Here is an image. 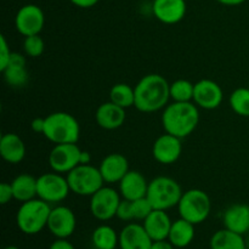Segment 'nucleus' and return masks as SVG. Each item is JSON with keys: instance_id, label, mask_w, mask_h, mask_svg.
I'll list each match as a JSON object with an SVG mask.
<instances>
[{"instance_id": "9b49d317", "label": "nucleus", "mask_w": 249, "mask_h": 249, "mask_svg": "<svg viewBox=\"0 0 249 249\" xmlns=\"http://www.w3.org/2000/svg\"><path fill=\"white\" fill-rule=\"evenodd\" d=\"M45 24L44 12L38 5L27 4L17 11L15 17L16 31L23 36L40 34Z\"/></svg>"}, {"instance_id": "393cba45", "label": "nucleus", "mask_w": 249, "mask_h": 249, "mask_svg": "<svg viewBox=\"0 0 249 249\" xmlns=\"http://www.w3.org/2000/svg\"><path fill=\"white\" fill-rule=\"evenodd\" d=\"M195 225L185 219L180 218L172 224L168 240L175 248H185L194 241Z\"/></svg>"}, {"instance_id": "6e6552de", "label": "nucleus", "mask_w": 249, "mask_h": 249, "mask_svg": "<svg viewBox=\"0 0 249 249\" xmlns=\"http://www.w3.org/2000/svg\"><path fill=\"white\" fill-rule=\"evenodd\" d=\"M38 185V198L46 203L53 204L67 198L71 192L67 178H63L60 173H45L36 178Z\"/></svg>"}, {"instance_id": "f03ea898", "label": "nucleus", "mask_w": 249, "mask_h": 249, "mask_svg": "<svg viewBox=\"0 0 249 249\" xmlns=\"http://www.w3.org/2000/svg\"><path fill=\"white\" fill-rule=\"evenodd\" d=\"M199 123V112L196 104L174 102L167 105L162 113V125L165 133L184 139L191 135Z\"/></svg>"}, {"instance_id": "9d476101", "label": "nucleus", "mask_w": 249, "mask_h": 249, "mask_svg": "<svg viewBox=\"0 0 249 249\" xmlns=\"http://www.w3.org/2000/svg\"><path fill=\"white\" fill-rule=\"evenodd\" d=\"M80 153L77 143H58L49 153V164L53 172L67 174L80 164Z\"/></svg>"}, {"instance_id": "bb28decb", "label": "nucleus", "mask_w": 249, "mask_h": 249, "mask_svg": "<svg viewBox=\"0 0 249 249\" xmlns=\"http://www.w3.org/2000/svg\"><path fill=\"white\" fill-rule=\"evenodd\" d=\"M92 245L96 249H116L119 245V235L108 225L97 226L91 236Z\"/></svg>"}, {"instance_id": "79ce46f5", "label": "nucleus", "mask_w": 249, "mask_h": 249, "mask_svg": "<svg viewBox=\"0 0 249 249\" xmlns=\"http://www.w3.org/2000/svg\"><path fill=\"white\" fill-rule=\"evenodd\" d=\"M4 249H19V248L16 247V246H9V247H5Z\"/></svg>"}, {"instance_id": "4be33fe9", "label": "nucleus", "mask_w": 249, "mask_h": 249, "mask_svg": "<svg viewBox=\"0 0 249 249\" xmlns=\"http://www.w3.org/2000/svg\"><path fill=\"white\" fill-rule=\"evenodd\" d=\"M225 229L240 235H245L249 231V206L237 203L229 207L223 215Z\"/></svg>"}, {"instance_id": "412c9836", "label": "nucleus", "mask_w": 249, "mask_h": 249, "mask_svg": "<svg viewBox=\"0 0 249 249\" xmlns=\"http://www.w3.org/2000/svg\"><path fill=\"white\" fill-rule=\"evenodd\" d=\"M5 82L12 88H22L28 83L29 74L26 67V57L22 53H12L9 65L4 71Z\"/></svg>"}, {"instance_id": "1a4fd4ad", "label": "nucleus", "mask_w": 249, "mask_h": 249, "mask_svg": "<svg viewBox=\"0 0 249 249\" xmlns=\"http://www.w3.org/2000/svg\"><path fill=\"white\" fill-rule=\"evenodd\" d=\"M121 195L112 187L102 186L97 192H95L90 199V212L92 216L100 221H107L114 218L117 214Z\"/></svg>"}, {"instance_id": "72a5a7b5", "label": "nucleus", "mask_w": 249, "mask_h": 249, "mask_svg": "<svg viewBox=\"0 0 249 249\" xmlns=\"http://www.w3.org/2000/svg\"><path fill=\"white\" fill-rule=\"evenodd\" d=\"M12 51L10 50V46L7 44L4 36H0V71H4L6 66L9 65L10 57H11Z\"/></svg>"}, {"instance_id": "6ab92c4d", "label": "nucleus", "mask_w": 249, "mask_h": 249, "mask_svg": "<svg viewBox=\"0 0 249 249\" xmlns=\"http://www.w3.org/2000/svg\"><path fill=\"white\" fill-rule=\"evenodd\" d=\"M125 109L117 106L111 101L100 105L95 113L97 125L106 130H114V129L121 128L125 122Z\"/></svg>"}, {"instance_id": "e433bc0d", "label": "nucleus", "mask_w": 249, "mask_h": 249, "mask_svg": "<svg viewBox=\"0 0 249 249\" xmlns=\"http://www.w3.org/2000/svg\"><path fill=\"white\" fill-rule=\"evenodd\" d=\"M31 128L34 133L44 134L45 130V118H36L32 121Z\"/></svg>"}, {"instance_id": "ea45409f", "label": "nucleus", "mask_w": 249, "mask_h": 249, "mask_svg": "<svg viewBox=\"0 0 249 249\" xmlns=\"http://www.w3.org/2000/svg\"><path fill=\"white\" fill-rule=\"evenodd\" d=\"M91 162V155L88 151H83L80 153V164H90Z\"/></svg>"}, {"instance_id": "7ed1b4c3", "label": "nucleus", "mask_w": 249, "mask_h": 249, "mask_svg": "<svg viewBox=\"0 0 249 249\" xmlns=\"http://www.w3.org/2000/svg\"><path fill=\"white\" fill-rule=\"evenodd\" d=\"M51 207L40 198L23 202L16 214V224L26 235H36L48 228Z\"/></svg>"}, {"instance_id": "4468645a", "label": "nucleus", "mask_w": 249, "mask_h": 249, "mask_svg": "<svg viewBox=\"0 0 249 249\" xmlns=\"http://www.w3.org/2000/svg\"><path fill=\"white\" fill-rule=\"evenodd\" d=\"M182 139L172 134H163L152 146L153 158L160 164H173L180 158L182 152Z\"/></svg>"}, {"instance_id": "473e14b6", "label": "nucleus", "mask_w": 249, "mask_h": 249, "mask_svg": "<svg viewBox=\"0 0 249 249\" xmlns=\"http://www.w3.org/2000/svg\"><path fill=\"white\" fill-rule=\"evenodd\" d=\"M116 216L123 221H131L134 220V212H133V203L128 199H122L119 203L118 209H117Z\"/></svg>"}, {"instance_id": "c9c22d12", "label": "nucleus", "mask_w": 249, "mask_h": 249, "mask_svg": "<svg viewBox=\"0 0 249 249\" xmlns=\"http://www.w3.org/2000/svg\"><path fill=\"white\" fill-rule=\"evenodd\" d=\"M49 249H75L74 246L67 241V238H57L55 242L51 243Z\"/></svg>"}, {"instance_id": "a19ab883", "label": "nucleus", "mask_w": 249, "mask_h": 249, "mask_svg": "<svg viewBox=\"0 0 249 249\" xmlns=\"http://www.w3.org/2000/svg\"><path fill=\"white\" fill-rule=\"evenodd\" d=\"M220 4L228 5V6H236V5H241L242 2H245L246 0H216Z\"/></svg>"}, {"instance_id": "4c0bfd02", "label": "nucleus", "mask_w": 249, "mask_h": 249, "mask_svg": "<svg viewBox=\"0 0 249 249\" xmlns=\"http://www.w3.org/2000/svg\"><path fill=\"white\" fill-rule=\"evenodd\" d=\"M70 1L80 9H89V7L95 6L100 0H70Z\"/></svg>"}, {"instance_id": "a878e982", "label": "nucleus", "mask_w": 249, "mask_h": 249, "mask_svg": "<svg viewBox=\"0 0 249 249\" xmlns=\"http://www.w3.org/2000/svg\"><path fill=\"white\" fill-rule=\"evenodd\" d=\"M211 249H247L243 235L223 229L212 236L209 242Z\"/></svg>"}, {"instance_id": "7c9ffc66", "label": "nucleus", "mask_w": 249, "mask_h": 249, "mask_svg": "<svg viewBox=\"0 0 249 249\" xmlns=\"http://www.w3.org/2000/svg\"><path fill=\"white\" fill-rule=\"evenodd\" d=\"M44 48H45V44L40 34L24 36L23 50L24 53L29 57H39L44 53Z\"/></svg>"}, {"instance_id": "a211bd4d", "label": "nucleus", "mask_w": 249, "mask_h": 249, "mask_svg": "<svg viewBox=\"0 0 249 249\" xmlns=\"http://www.w3.org/2000/svg\"><path fill=\"white\" fill-rule=\"evenodd\" d=\"M148 190V181L146 178L136 170H129L125 177L119 181V192L124 199L135 201L146 197Z\"/></svg>"}, {"instance_id": "f704fd0d", "label": "nucleus", "mask_w": 249, "mask_h": 249, "mask_svg": "<svg viewBox=\"0 0 249 249\" xmlns=\"http://www.w3.org/2000/svg\"><path fill=\"white\" fill-rule=\"evenodd\" d=\"M11 199H14V192H12L11 182H1L0 184V203L6 204Z\"/></svg>"}, {"instance_id": "423d86ee", "label": "nucleus", "mask_w": 249, "mask_h": 249, "mask_svg": "<svg viewBox=\"0 0 249 249\" xmlns=\"http://www.w3.org/2000/svg\"><path fill=\"white\" fill-rule=\"evenodd\" d=\"M211 209L212 202L208 194L199 189L185 191L178 204L180 218L190 221L194 225L206 221L211 214Z\"/></svg>"}, {"instance_id": "58836bf2", "label": "nucleus", "mask_w": 249, "mask_h": 249, "mask_svg": "<svg viewBox=\"0 0 249 249\" xmlns=\"http://www.w3.org/2000/svg\"><path fill=\"white\" fill-rule=\"evenodd\" d=\"M151 249H175L174 246L170 243L169 240H162V241H153Z\"/></svg>"}, {"instance_id": "2eb2a0df", "label": "nucleus", "mask_w": 249, "mask_h": 249, "mask_svg": "<svg viewBox=\"0 0 249 249\" xmlns=\"http://www.w3.org/2000/svg\"><path fill=\"white\" fill-rule=\"evenodd\" d=\"M152 11L156 18L162 23H179L186 15V1L185 0H153Z\"/></svg>"}, {"instance_id": "39448f33", "label": "nucleus", "mask_w": 249, "mask_h": 249, "mask_svg": "<svg viewBox=\"0 0 249 249\" xmlns=\"http://www.w3.org/2000/svg\"><path fill=\"white\" fill-rule=\"evenodd\" d=\"M182 194L181 186L177 180L169 177H157L148 182L146 197L153 209L168 211L173 207H178Z\"/></svg>"}, {"instance_id": "f257e3e1", "label": "nucleus", "mask_w": 249, "mask_h": 249, "mask_svg": "<svg viewBox=\"0 0 249 249\" xmlns=\"http://www.w3.org/2000/svg\"><path fill=\"white\" fill-rule=\"evenodd\" d=\"M170 84L163 75L151 73L139 80L135 90L134 107L143 113L164 109L170 99Z\"/></svg>"}, {"instance_id": "aec40b11", "label": "nucleus", "mask_w": 249, "mask_h": 249, "mask_svg": "<svg viewBox=\"0 0 249 249\" xmlns=\"http://www.w3.org/2000/svg\"><path fill=\"white\" fill-rule=\"evenodd\" d=\"M173 221L170 220L167 211L153 209L150 215L143 220V228L147 231L152 241L167 240L169 236Z\"/></svg>"}, {"instance_id": "c756f323", "label": "nucleus", "mask_w": 249, "mask_h": 249, "mask_svg": "<svg viewBox=\"0 0 249 249\" xmlns=\"http://www.w3.org/2000/svg\"><path fill=\"white\" fill-rule=\"evenodd\" d=\"M231 109L241 117H249V87L233 90L229 99Z\"/></svg>"}, {"instance_id": "5701e85b", "label": "nucleus", "mask_w": 249, "mask_h": 249, "mask_svg": "<svg viewBox=\"0 0 249 249\" xmlns=\"http://www.w3.org/2000/svg\"><path fill=\"white\" fill-rule=\"evenodd\" d=\"M0 155L5 162L10 164H18L24 160L26 145L17 134H4L0 139Z\"/></svg>"}, {"instance_id": "dca6fc26", "label": "nucleus", "mask_w": 249, "mask_h": 249, "mask_svg": "<svg viewBox=\"0 0 249 249\" xmlns=\"http://www.w3.org/2000/svg\"><path fill=\"white\" fill-rule=\"evenodd\" d=\"M152 243V238L140 224H128L119 233L121 249H151Z\"/></svg>"}, {"instance_id": "cd10ccee", "label": "nucleus", "mask_w": 249, "mask_h": 249, "mask_svg": "<svg viewBox=\"0 0 249 249\" xmlns=\"http://www.w3.org/2000/svg\"><path fill=\"white\" fill-rule=\"evenodd\" d=\"M109 101L124 109L133 107L135 105V90L130 85L118 83L109 91Z\"/></svg>"}, {"instance_id": "f8f14e48", "label": "nucleus", "mask_w": 249, "mask_h": 249, "mask_svg": "<svg viewBox=\"0 0 249 249\" xmlns=\"http://www.w3.org/2000/svg\"><path fill=\"white\" fill-rule=\"evenodd\" d=\"M75 226H77V219L72 209L66 206L51 208L48 229L56 238H68L75 231Z\"/></svg>"}, {"instance_id": "2f4dec72", "label": "nucleus", "mask_w": 249, "mask_h": 249, "mask_svg": "<svg viewBox=\"0 0 249 249\" xmlns=\"http://www.w3.org/2000/svg\"><path fill=\"white\" fill-rule=\"evenodd\" d=\"M133 203V212H134V220H145L151 212L153 211V207L151 202L148 201L147 197H142V198L135 199L131 201Z\"/></svg>"}, {"instance_id": "20e7f679", "label": "nucleus", "mask_w": 249, "mask_h": 249, "mask_svg": "<svg viewBox=\"0 0 249 249\" xmlns=\"http://www.w3.org/2000/svg\"><path fill=\"white\" fill-rule=\"evenodd\" d=\"M43 135L55 145L77 143L80 136V125L72 114L55 112L45 117V130Z\"/></svg>"}, {"instance_id": "f3484780", "label": "nucleus", "mask_w": 249, "mask_h": 249, "mask_svg": "<svg viewBox=\"0 0 249 249\" xmlns=\"http://www.w3.org/2000/svg\"><path fill=\"white\" fill-rule=\"evenodd\" d=\"M104 181L107 184H117L129 172V162L121 153H111L102 160L99 167Z\"/></svg>"}, {"instance_id": "b1692460", "label": "nucleus", "mask_w": 249, "mask_h": 249, "mask_svg": "<svg viewBox=\"0 0 249 249\" xmlns=\"http://www.w3.org/2000/svg\"><path fill=\"white\" fill-rule=\"evenodd\" d=\"M14 199L21 203L38 197V185L36 179L29 174H19L11 181Z\"/></svg>"}, {"instance_id": "ddd939ff", "label": "nucleus", "mask_w": 249, "mask_h": 249, "mask_svg": "<svg viewBox=\"0 0 249 249\" xmlns=\"http://www.w3.org/2000/svg\"><path fill=\"white\" fill-rule=\"evenodd\" d=\"M224 92L220 85L211 79H202L195 83L194 104L203 109H215L221 105Z\"/></svg>"}, {"instance_id": "c85d7f7f", "label": "nucleus", "mask_w": 249, "mask_h": 249, "mask_svg": "<svg viewBox=\"0 0 249 249\" xmlns=\"http://www.w3.org/2000/svg\"><path fill=\"white\" fill-rule=\"evenodd\" d=\"M170 99L174 102L194 101L195 84L187 79H178L170 84Z\"/></svg>"}, {"instance_id": "0eeeda50", "label": "nucleus", "mask_w": 249, "mask_h": 249, "mask_svg": "<svg viewBox=\"0 0 249 249\" xmlns=\"http://www.w3.org/2000/svg\"><path fill=\"white\" fill-rule=\"evenodd\" d=\"M70 190L78 196H90L104 186L105 181L99 168L91 164H79L67 173Z\"/></svg>"}]
</instances>
